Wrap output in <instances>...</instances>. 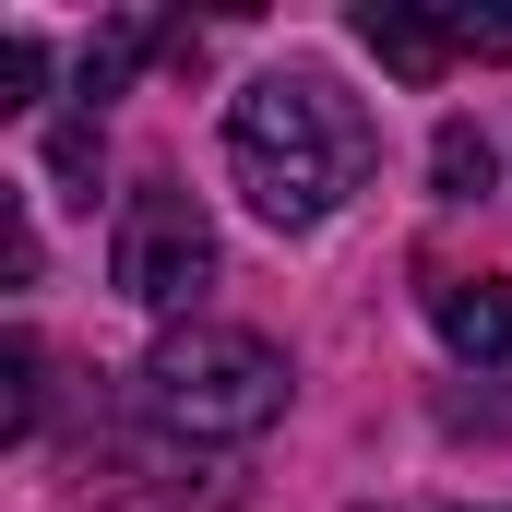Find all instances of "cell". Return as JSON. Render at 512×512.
Returning <instances> with one entry per match:
<instances>
[{
	"mask_svg": "<svg viewBox=\"0 0 512 512\" xmlns=\"http://www.w3.org/2000/svg\"><path fill=\"white\" fill-rule=\"evenodd\" d=\"M370 120H358V96H334L322 72H262L251 96L227 108V167H239V191L262 203V227H322L358 179H370Z\"/></svg>",
	"mask_w": 512,
	"mask_h": 512,
	"instance_id": "6da1fadb",
	"label": "cell"
},
{
	"mask_svg": "<svg viewBox=\"0 0 512 512\" xmlns=\"http://www.w3.org/2000/svg\"><path fill=\"white\" fill-rule=\"evenodd\" d=\"M143 405L179 429V441H262L286 417V358L262 334H227V322H191L143 358Z\"/></svg>",
	"mask_w": 512,
	"mask_h": 512,
	"instance_id": "7a4b0ae2",
	"label": "cell"
},
{
	"mask_svg": "<svg viewBox=\"0 0 512 512\" xmlns=\"http://www.w3.org/2000/svg\"><path fill=\"white\" fill-rule=\"evenodd\" d=\"M203 286H215V227H203V203H191L179 179H143L120 203V298L191 310Z\"/></svg>",
	"mask_w": 512,
	"mask_h": 512,
	"instance_id": "3957f363",
	"label": "cell"
},
{
	"mask_svg": "<svg viewBox=\"0 0 512 512\" xmlns=\"http://www.w3.org/2000/svg\"><path fill=\"white\" fill-rule=\"evenodd\" d=\"M96 501L108 512H239V477L227 465H179V453H108L96 465Z\"/></svg>",
	"mask_w": 512,
	"mask_h": 512,
	"instance_id": "277c9868",
	"label": "cell"
},
{
	"mask_svg": "<svg viewBox=\"0 0 512 512\" xmlns=\"http://www.w3.org/2000/svg\"><path fill=\"white\" fill-rule=\"evenodd\" d=\"M429 322H441L453 358L512 370V274H441V286H429Z\"/></svg>",
	"mask_w": 512,
	"mask_h": 512,
	"instance_id": "5b68a950",
	"label": "cell"
},
{
	"mask_svg": "<svg viewBox=\"0 0 512 512\" xmlns=\"http://www.w3.org/2000/svg\"><path fill=\"white\" fill-rule=\"evenodd\" d=\"M358 48H370L382 72H405V84H441L453 24H441V12H405V0H370V12H358Z\"/></svg>",
	"mask_w": 512,
	"mask_h": 512,
	"instance_id": "8992f818",
	"label": "cell"
},
{
	"mask_svg": "<svg viewBox=\"0 0 512 512\" xmlns=\"http://www.w3.org/2000/svg\"><path fill=\"white\" fill-rule=\"evenodd\" d=\"M429 179H441V203H477V191H489V131H477V120H441Z\"/></svg>",
	"mask_w": 512,
	"mask_h": 512,
	"instance_id": "52a82bcc",
	"label": "cell"
},
{
	"mask_svg": "<svg viewBox=\"0 0 512 512\" xmlns=\"http://www.w3.org/2000/svg\"><path fill=\"white\" fill-rule=\"evenodd\" d=\"M48 179H60V203H96V108H72L48 131Z\"/></svg>",
	"mask_w": 512,
	"mask_h": 512,
	"instance_id": "ba28073f",
	"label": "cell"
},
{
	"mask_svg": "<svg viewBox=\"0 0 512 512\" xmlns=\"http://www.w3.org/2000/svg\"><path fill=\"white\" fill-rule=\"evenodd\" d=\"M143 48H155V24H108V36L84 48V108H108V96H120V84H131V60H143Z\"/></svg>",
	"mask_w": 512,
	"mask_h": 512,
	"instance_id": "9c48e42d",
	"label": "cell"
},
{
	"mask_svg": "<svg viewBox=\"0 0 512 512\" xmlns=\"http://www.w3.org/2000/svg\"><path fill=\"white\" fill-rule=\"evenodd\" d=\"M0 370H12V405H0V429H12V441H36V334H12V346H0Z\"/></svg>",
	"mask_w": 512,
	"mask_h": 512,
	"instance_id": "30bf717a",
	"label": "cell"
},
{
	"mask_svg": "<svg viewBox=\"0 0 512 512\" xmlns=\"http://www.w3.org/2000/svg\"><path fill=\"white\" fill-rule=\"evenodd\" d=\"M441 24H453V60H512V12H477V0H465V12H441Z\"/></svg>",
	"mask_w": 512,
	"mask_h": 512,
	"instance_id": "8fae6325",
	"label": "cell"
},
{
	"mask_svg": "<svg viewBox=\"0 0 512 512\" xmlns=\"http://www.w3.org/2000/svg\"><path fill=\"white\" fill-rule=\"evenodd\" d=\"M36 72H48V48L12 24V36H0V108H36Z\"/></svg>",
	"mask_w": 512,
	"mask_h": 512,
	"instance_id": "7c38bea8",
	"label": "cell"
},
{
	"mask_svg": "<svg viewBox=\"0 0 512 512\" xmlns=\"http://www.w3.org/2000/svg\"><path fill=\"white\" fill-rule=\"evenodd\" d=\"M0 274H12V286H36V227H24V203L0 215Z\"/></svg>",
	"mask_w": 512,
	"mask_h": 512,
	"instance_id": "4fadbf2b",
	"label": "cell"
}]
</instances>
